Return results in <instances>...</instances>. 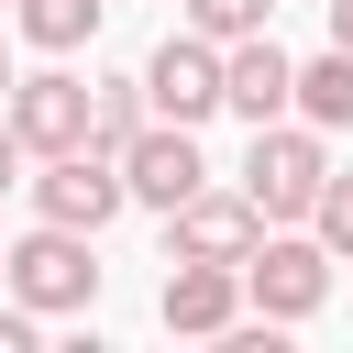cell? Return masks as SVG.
<instances>
[{"instance_id":"obj_14","label":"cell","mask_w":353,"mask_h":353,"mask_svg":"<svg viewBox=\"0 0 353 353\" xmlns=\"http://www.w3.org/2000/svg\"><path fill=\"white\" fill-rule=\"evenodd\" d=\"M298 232H309L331 265H353V165H331V176H320V199H309V221H298Z\"/></svg>"},{"instance_id":"obj_18","label":"cell","mask_w":353,"mask_h":353,"mask_svg":"<svg viewBox=\"0 0 353 353\" xmlns=\"http://www.w3.org/2000/svg\"><path fill=\"white\" fill-rule=\"evenodd\" d=\"M331 44H342V55H353V0H331Z\"/></svg>"},{"instance_id":"obj_17","label":"cell","mask_w":353,"mask_h":353,"mask_svg":"<svg viewBox=\"0 0 353 353\" xmlns=\"http://www.w3.org/2000/svg\"><path fill=\"white\" fill-rule=\"evenodd\" d=\"M22 165H33V154H22V132H11V121H0V199H11V188H22Z\"/></svg>"},{"instance_id":"obj_13","label":"cell","mask_w":353,"mask_h":353,"mask_svg":"<svg viewBox=\"0 0 353 353\" xmlns=\"http://www.w3.org/2000/svg\"><path fill=\"white\" fill-rule=\"evenodd\" d=\"M143 121H154V110H143V77H88V143H99V154H121Z\"/></svg>"},{"instance_id":"obj_1","label":"cell","mask_w":353,"mask_h":353,"mask_svg":"<svg viewBox=\"0 0 353 353\" xmlns=\"http://www.w3.org/2000/svg\"><path fill=\"white\" fill-rule=\"evenodd\" d=\"M0 298H22L33 320H77V309L99 298V254H88V232H66V221L0 232Z\"/></svg>"},{"instance_id":"obj_2","label":"cell","mask_w":353,"mask_h":353,"mask_svg":"<svg viewBox=\"0 0 353 353\" xmlns=\"http://www.w3.org/2000/svg\"><path fill=\"white\" fill-rule=\"evenodd\" d=\"M320 176H331V132H309V121L287 110V121H254V154H243V176H232V188H243L265 221H309Z\"/></svg>"},{"instance_id":"obj_8","label":"cell","mask_w":353,"mask_h":353,"mask_svg":"<svg viewBox=\"0 0 353 353\" xmlns=\"http://www.w3.org/2000/svg\"><path fill=\"white\" fill-rule=\"evenodd\" d=\"M154 320H165V331H188V342H221V331L243 320V265H210V254H165Z\"/></svg>"},{"instance_id":"obj_3","label":"cell","mask_w":353,"mask_h":353,"mask_svg":"<svg viewBox=\"0 0 353 353\" xmlns=\"http://www.w3.org/2000/svg\"><path fill=\"white\" fill-rule=\"evenodd\" d=\"M320 298H331V254H320L298 221H265V232H254V254H243V309L287 331V320H309Z\"/></svg>"},{"instance_id":"obj_9","label":"cell","mask_w":353,"mask_h":353,"mask_svg":"<svg viewBox=\"0 0 353 353\" xmlns=\"http://www.w3.org/2000/svg\"><path fill=\"white\" fill-rule=\"evenodd\" d=\"M254 232H265V210H254L243 188H188V199L165 210V254H210V265H243V254H254Z\"/></svg>"},{"instance_id":"obj_10","label":"cell","mask_w":353,"mask_h":353,"mask_svg":"<svg viewBox=\"0 0 353 353\" xmlns=\"http://www.w3.org/2000/svg\"><path fill=\"white\" fill-rule=\"evenodd\" d=\"M287 77H298V55L276 33H232L221 44V110L232 121H287Z\"/></svg>"},{"instance_id":"obj_15","label":"cell","mask_w":353,"mask_h":353,"mask_svg":"<svg viewBox=\"0 0 353 353\" xmlns=\"http://www.w3.org/2000/svg\"><path fill=\"white\" fill-rule=\"evenodd\" d=\"M176 22H188V33H210V44H232V33H265V22H276V0H176Z\"/></svg>"},{"instance_id":"obj_4","label":"cell","mask_w":353,"mask_h":353,"mask_svg":"<svg viewBox=\"0 0 353 353\" xmlns=\"http://www.w3.org/2000/svg\"><path fill=\"white\" fill-rule=\"evenodd\" d=\"M22 188H33V221H66V232H88V243H99V232L132 210V199H121V165H110L99 143L33 154V176H22Z\"/></svg>"},{"instance_id":"obj_12","label":"cell","mask_w":353,"mask_h":353,"mask_svg":"<svg viewBox=\"0 0 353 353\" xmlns=\"http://www.w3.org/2000/svg\"><path fill=\"white\" fill-rule=\"evenodd\" d=\"M99 11H110V0H11L0 22H11L33 55H77V44L99 33Z\"/></svg>"},{"instance_id":"obj_11","label":"cell","mask_w":353,"mask_h":353,"mask_svg":"<svg viewBox=\"0 0 353 353\" xmlns=\"http://www.w3.org/2000/svg\"><path fill=\"white\" fill-rule=\"evenodd\" d=\"M287 110H298L309 132H353V55H342V44L309 55V66L287 77Z\"/></svg>"},{"instance_id":"obj_5","label":"cell","mask_w":353,"mask_h":353,"mask_svg":"<svg viewBox=\"0 0 353 353\" xmlns=\"http://www.w3.org/2000/svg\"><path fill=\"white\" fill-rule=\"evenodd\" d=\"M143 110H154V121H188V132H199V121L221 110V44L176 22V33H165V44L143 55Z\"/></svg>"},{"instance_id":"obj_16","label":"cell","mask_w":353,"mask_h":353,"mask_svg":"<svg viewBox=\"0 0 353 353\" xmlns=\"http://www.w3.org/2000/svg\"><path fill=\"white\" fill-rule=\"evenodd\" d=\"M33 331H44V320H33L22 298H0V353H33Z\"/></svg>"},{"instance_id":"obj_7","label":"cell","mask_w":353,"mask_h":353,"mask_svg":"<svg viewBox=\"0 0 353 353\" xmlns=\"http://www.w3.org/2000/svg\"><path fill=\"white\" fill-rule=\"evenodd\" d=\"M0 121L22 132V154H66V143H88V77L33 66V77H11V88H0Z\"/></svg>"},{"instance_id":"obj_20","label":"cell","mask_w":353,"mask_h":353,"mask_svg":"<svg viewBox=\"0 0 353 353\" xmlns=\"http://www.w3.org/2000/svg\"><path fill=\"white\" fill-rule=\"evenodd\" d=\"M0 11H11V0H0Z\"/></svg>"},{"instance_id":"obj_6","label":"cell","mask_w":353,"mask_h":353,"mask_svg":"<svg viewBox=\"0 0 353 353\" xmlns=\"http://www.w3.org/2000/svg\"><path fill=\"white\" fill-rule=\"evenodd\" d=\"M110 165H121V199H132V210H176L188 188H210V154H199L188 121H143Z\"/></svg>"},{"instance_id":"obj_19","label":"cell","mask_w":353,"mask_h":353,"mask_svg":"<svg viewBox=\"0 0 353 353\" xmlns=\"http://www.w3.org/2000/svg\"><path fill=\"white\" fill-rule=\"evenodd\" d=\"M0 88H11V44H0Z\"/></svg>"}]
</instances>
